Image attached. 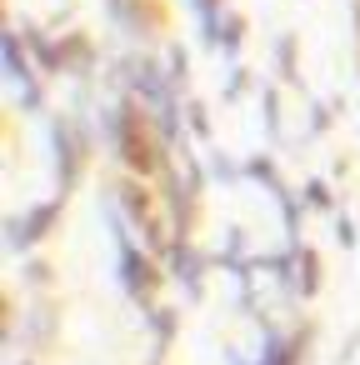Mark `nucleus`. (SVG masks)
Instances as JSON below:
<instances>
[{
    "mask_svg": "<svg viewBox=\"0 0 360 365\" xmlns=\"http://www.w3.org/2000/svg\"><path fill=\"white\" fill-rule=\"evenodd\" d=\"M101 135H106L110 155L120 160V170H130V175L155 180L165 170V160H170V140L160 135L155 115L145 110V101H135L130 91L115 106L101 110Z\"/></svg>",
    "mask_w": 360,
    "mask_h": 365,
    "instance_id": "obj_1",
    "label": "nucleus"
},
{
    "mask_svg": "<svg viewBox=\"0 0 360 365\" xmlns=\"http://www.w3.org/2000/svg\"><path fill=\"white\" fill-rule=\"evenodd\" d=\"M110 230H115V275H120V290L135 300V305H155V290L165 285V260L150 255L140 245V235L125 225V215L110 205Z\"/></svg>",
    "mask_w": 360,
    "mask_h": 365,
    "instance_id": "obj_2",
    "label": "nucleus"
},
{
    "mask_svg": "<svg viewBox=\"0 0 360 365\" xmlns=\"http://www.w3.org/2000/svg\"><path fill=\"white\" fill-rule=\"evenodd\" d=\"M115 210L125 215V225L140 235V245L150 255H170V225H165V210H160V190H150L145 175H120L115 180Z\"/></svg>",
    "mask_w": 360,
    "mask_h": 365,
    "instance_id": "obj_3",
    "label": "nucleus"
},
{
    "mask_svg": "<svg viewBox=\"0 0 360 365\" xmlns=\"http://www.w3.org/2000/svg\"><path fill=\"white\" fill-rule=\"evenodd\" d=\"M0 66H6V81L16 86V101H21V110H46V81H41V66L31 61V51H26V36H21V26H6L0 31Z\"/></svg>",
    "mask_w": 360,
    "mask_h": 365,
    "instance_id": "obj_4",
    "label": "nucleus"
},
{
    "mask_svg": "<svg viewBox=\"0 0 360 365\" xmlns=\"http://www.w3.org/2000/svg\"><path fill=\"white\" fill-rule=\"evenodd\" d=\"M51 150H56V185H61V195H71L76 180H81V170H86V160H91V150H96L86 120L56 115L51 120Z\"/></svg>",
    "mask_w": 360,
    "mask_h": 365,
    "instance_id": "obj_5",
    "label": "nucleus"
},
{
    "mask_svg": "<svg viewBox=\"0 0 360 365\" xmlns=\"http://www.w3.org/2000/svg\"><path fill=\"white\" fill-rule=\"evenodd\" d=\"M61 215H66V195L41 200V205H26V215H11L6 220V245L16 255H31L41 240H51V230L61 225Z\"/></svg>",
    "mask_w": 360,
    "mask_h": 365,
    "instance_id": "obj_6",
    "label": "nucleus"
},
{
    "mask_svg": "<svg viewBox=\"0 0 360 365\" xmlns=\"http://www.w3.org/2000/svg\"><path fill=\"white\" fill-rule=\"evenodd\" d=\"M106 16L130 41H155L165 31V11L155 6V0H106Z\"/></svg>",
    "mask_w": 360,
    "mask_h": 365,
    "instance_id": "obj_7",
    "label": "nucleus"
},
{
    "mask_svg": "<svg viewBox=\"0 0 360 365\" xmlns=\"http://www.w3.org/2000/svg\"><path fill=\"white\" fill-rule=\"evenodd\" d=\"M21 36H26V51H31V61L41 66V76H66L61 36H51V31H46V26H36V21H26V26H21Z\"/></svg>",
    "mask_w": 360,
    "mask_h": 365,
    "instance_id": "obj_8",
    "label": "nucleus"
},
{
    "mask_svg": "<svg viewBox=\"0 0 360 365\" xmlns=\"http://www.w3.org/2000/svg\"><path fill=\"white\" fill-rule=\"evenodd\" d=\"M305 345H310V330H295V335L265 330V350H260V360H255V365H300Z\"/></svg>",
    "mask_w": 360,
    "mask_h": 365,
    "instance_id": "obj_9",
    "label": "nucleus"
},
{
    "mask_svg": "<svg viewBox=\"0 0 360 365\" xmlns=\"http://www.w3.org/2000/svg\"><path fill=\"white\" fill-rule=\"evenodd\" d=\"M165 270L175 275V280H185L190 285V295H200V275H205V255L190 245V240H175L170 245V255H165Z\"/></svg>",
    "mask_w": 360,
    "mask_h": 365,
    "instance_id": "obj_10",
    "label": "nucleus"
},
{
    "mask_svg": "<svg viewBox=\"0 0 360 365\" xmlns=\"http://www.w3.org/2000/svg\"><path fill=\"white\" fill-rule=\"evenodd\" d=\"M61 56H66V76H76V81H86L96 71V41L81 36V31L61 36Z\"/></svg>",
    "mask_w": 360,
    "mask_h": 365,
    "instance_id": "obj_11",
    "label": "nucleus"
},
{
    "mask_svg": "<svg viewBox=\"0 0 360 365\" xmlns=\"http://www.w3.org/2000/svg\"><path fill=\"white\" fill-rule=\"evenodd\" d=\"M185 6L195 11V26H200V41L215 51V31L225 21V0H185Z\"/></svg>",
    "mask_w": 360,
    "mask_h": 365,
    "instance_id": "obj_12",
    "label": "nucleus"
},
{
    "mask_svg": "<svg viewBox=\"0 0 360 365\" xmlns=\"http://www.w3.org/2000/svg\"><path fill=\"white\" fill-rule=\"evenodd\" d=\"M240 170H245L250 180H260V185H270V190H275V200H290V185L280 180V170H275V160H270V155H250V160H245Z\"/></svg>",
    "mask_w": 360,
    "mask_h": 365,
    "instance_id": "obj_13",
    "label": "nucleus"
},
{
    "mask_svg": "<svg viewBox=\"0 0 360 365\" xmlns=\"http://www.w3.org/2000/svg\"><path fill=\"white\" fill-rule=\"evenodd\" d=\"M295 290L300 295H315L320 290V255L305 250V245H295Z\"/></svg>",
    "mask_w": 360,
    "mask_h": 365,
    "instance_id": "obj_14",
    "label": "nucleus"
},
{
    "mask_svg": "<svg viewBox=\"0 0 360 365\" xmlns=\"http://www.w3.org/2000/svg\"><path fill=\"white\" fill-rule=\"evenodd\" d=\"M240 46H245V16H240V11H225V21H220V31H215V51L240 56Z\"/></svg>",
    "mask_w": 360,
    "mask_h": 365,
    "instance_id": "obj_15",
    "label": "nucleus"
},
{
    "mask_svg": "<svg viewBox=\"0 0 360 365\" xmlns=\"http://www.w3.org/2000/svg\"><path fill=\"white\" fill-rule=\"evenodd\" d=\"M150 335H155V360L165 355V345H170V335H175V310H165V305H150Z\"/></svg>",
    "mask_w": 360,
    "mask_h": 365,
    "instance_id": "obj_16",
    "label": "nucleus"
},
{
    "mask_svg": "<svg viewBox=\"0 0 360 365\" xmlns=\"http://www.w3.org/2000/svg\"><path fill=\"white\" fill-rule=\"evenodd\" d=\"M275 71L285 86H300V71H295V36H280L275 41Z\"/></svg>",
    "mask_w": 360,
    "mask_h": 365,
    "instance_id": "obj_17",
    "label": "nucleus"
},
{
    "mask_svg": "<svg viewBox=\"0 0 360 365\" xmlns=\"http://www.w3.org/2000/svg\"><path fill=\"white\" fill-rule=\"evenodd\" d=\"M51 315H56V305H51V300H46V305H36V310H31V335H26V340H31V345H46V340H51V335H56V320H51Z\"/></svg>",
    "mask_w": 360,
    "mask_h": 365,
    "instance_id": "obj_18",
    "label": "nucleus"
},
{
    "mask_svg": "<svg viewBox=\"0 0 360 365\" xmlns=\"http://www.w3.org/2000/svg\"><path fill=\"white\" fill-rule=\"evenodd\" d=\"M165 76H170V86H175V91H185V81H190V56H185L180 46H170V51H165Z\"/></svg>",
    "mask_w": 360,
    "mask_h": 365,
    "instance_id": "obj_19",
    "label": "nucleus"
},
{
    "mask_svg": "<svg viewBox=\"0 0 360 365\" xmlns=\"http://www.w3.org/2000/svg\"><path fill=\"white\" fill-rule=\"evenodd\" d=\"M185 120H190V135H200V140H210V115H205V101H185Z\"/></svg>",
    "mask_w": 360,
    "mask_h": 365,
    "instance_id": "obj_20",
    "label": "nucleus"
},
{
    "mask_svg": "<svg viewBox=\"0 0 360 365\" xmlns=\"http://www.w3.org/2000/svg\"><path fill=\"white\" fill-rule=\"evenodd\" d=\"M300 195H305V205H310V210H330V205H335V200H330V185H325V180H315V175L305 180V190H300Z\"/></svg>",
    "mask_w": 360,
    "mask_h": 365,
    "instance_id": "obj_21",
    "label": "nucleus"
},
{
    "mask_svg": "<svg viewBox=\"0 0 360 365\" xmlns=\"http://www.w3.org/2000/svg\"><path fill=\"white\" fill-rule=\"evenodd\" d=\"M51 275H56V270H51L41 255H26V280H31L36 290H46V285H51Z\"/></svg>",
    "mask_w": 360,
    "mask_h": 365,
    "instance_id": "obj_22",
    "label": "nucleus"
},
{
    "mask_svg": "<svg viewBox=\"0 0 360 365\" xmlns=\"http://www.w3.org/2000/svg\"><path fill=\"white\" fill-rule=\"evenodd\" d=\"M260 106H265V125H270V135H280V96H275V91H265V96H260Z\"/></svg>",
    "mask_w": 360,
    "mask_h": 365,
    "instance_id": "obj_23",
    "label": "nucleus"
},
{
    "mask_svg": "<svg viewBox=\"0 0 360 365\" xmlns=\"http://www.w3.org/2000/svg\"><path fill=\"white\" fill-rule=\"evenodd\" d=\"M330 130V110L325 106H310V135H325Z\"/></svg>",
    "mask_w": 360,
    "mask_h": 365,
    "instance_id": "obj_24",
    "label": "nucleus"
},
{
    "mask_svg": "<svg viewBox=\"0 0 360 365\" xmlns=\"http://www.w3.org/2000/svg\"><path fill=\"white\" fill-rule=\"evenodd\" d=\"M335 240H340L345 250L355 245V220H350V215H340V220H335Z\"/></svg>",
    "mask_w": 360,
    "mask_h": 365,
    "instance_id": "obj_25",
    "label": "nucleus"
},
{
    "mask_svg": "<svg viewBox=\"0 0 360 365\" xmlns=\"http://www.w3.org/2000/svg\"><path fill=\"white\" fill-rule=\"evenodd\" d=\"M245 81H250V76H245V71H235V76H230V86H225V96H230V101H235V96H240V91H245Z\"/></svg>",
    "mask_w": 360,
    "mask_h": 365,
    "instance_id": "obj_26",
    "label": "nucleus"
},
{
    "mask_svg": "<svg viewBox=\"0 0 360 365\" xmlns=\"http://www.w3.org/2000/svg\"><path fill=\"white\" fill-rule=\"evenodd\" d=\"M350 16H355V36H360V0H355V6H350Z\"/></svg>",
    "mask_w": 360,
    "mask_h": 365,
    "instance_id": "obj_27",
    "label": "nucleus"
},
{
    "mask_svg": "<svg viewBox=\"0 0 360 365\" xmlns=\"http://www.w3.org/2000/svg\"><path fill=\"white\" fill-rule=\"evenodd\" d=\"M21 365H36V360H21Z\"/></svg>",
    "mask_w": 360,
    "mask_h": 365,
    "instance_id": "obj_28",
    "label": "nucleus"
}]
</instances>
